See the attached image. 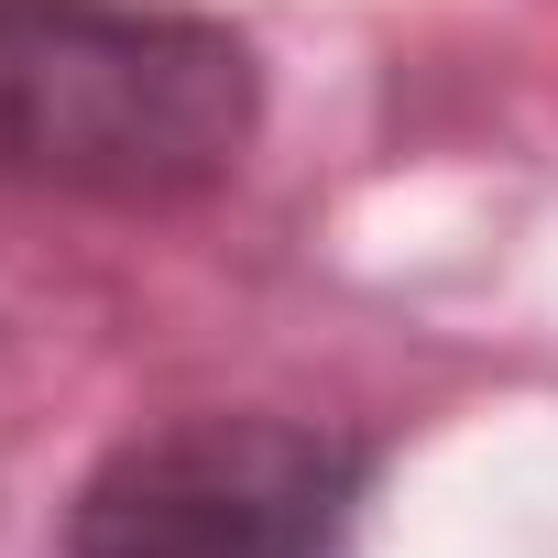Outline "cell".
<instances>
[{"label":"cell","mask_w":558,"mask_h":558,"mask_svg":"<svg viewBox=\"0 0 558 558\" xmlns=\"http://www.w3.org/2000/svg\"><path fill=\"white\" fill-rule=\"evenodd\" d=\"M263 132V66L186 0H0V175L175 208L241 175Z\"/></svg>","instance_id":"6da1fadb"},{"label":"cell","mask_w":558,"mask_h":558,"mask_svg":"<svg viewBox=\"0 0 558 558\" xmlns=\"http://www.w3.org/2000/svg\"><path fill=\"white\" fill-rule=\"evenodd\" d=\"M373 449L307 416L197 405L132 427L66 504V558H340Z\"/></svg>","instance_id":"7a4b0ae2"}]
</instances>
